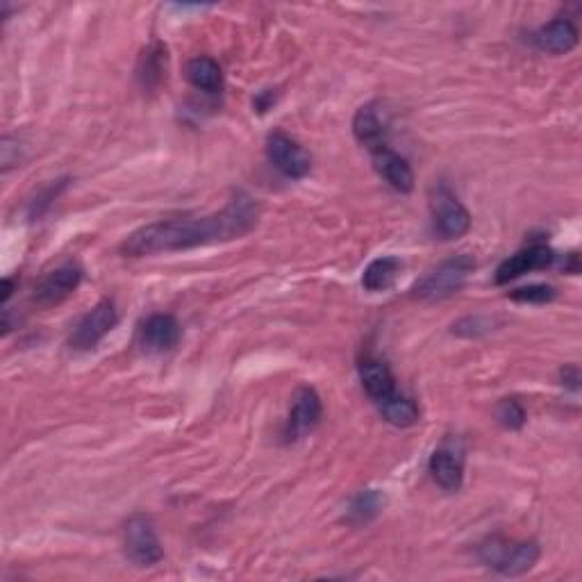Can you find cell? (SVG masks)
Wrapping results in <instances>:
<instances>
[{
  "instance_id": "6da1fadb",
  "label": "cell",
  "mask_w": 582,
  "mask_h": 582,
  "mask_svg": "<svg viewBox=\"0 0 582 582\" xmlns=\"http://www.w3.org/2000/svg\"><path fill=\"white\" fill-rule=\"evenodd\" d=\"M260 221V203L253 196L239 191L221 212L201 216V219H171L157 221L132 232L121 244L126 257H148L160 253L189 251L198 246L226 244L248 235Z\"/></svg>"
},
{
  "instance_id": "7a4b0ae2",
  "label": "cell",
  "mask_w": 582,
  "mask_h": 582,
  "mask_svg": "<svg viewBox=\"0 0 582 582\" xmlns=\"http://www.w3.org/2000/svg\"><path fill=\"white\" fill-rule=\"evenodd\" d=\"M473 269H476V260H473L471 255L467 253L455 255L451 260L439 264L437 269L426 273V276L414 285V296H417L419 301L428 303L446 301V298L455 296L457 291H462Z\"/></svg>"
},
{
  "instance_id": "3957f363",
  "label": "cell",
  "mask_w": 582,
  "mask_h": 582,
  "mask_svg": "<svg viewBox=\"0 0 582 582\" xmlns=\"http://www.w3.org/2000/svg\"><path fill=\"white\" fill-rule=\"evenodd\" d=\"M539 555L537 542H510L503 537H492L480 546L478 557L485 567L494 569L501 576H521L535 567Z\"/></svg>"
},
{
  "instance_id": "277c9868",
  "label": "cell",
  "mask_w": 582,
  "mask_h": 582,
  "mask_svg": "<svg viewBox=\"0 0 582 582\" xmlns=\"http://www.w3.org/2000/svg\"><path fill=\"white\" fill-rule=\"evenodd\" d=\"M123 548L135 567H155L164 557L155 523L144 512L132 514L123 526Z\"/></svg>"
},
{
  "instance_id": "5b68a950",
  "label": "cell",
  "mask_w": 582,
  "mask_h": 582,
  "mask_svg": "<svg viewBox=\"0 0 582 582\" xmlns=\"http://www.w3.org/2000/svg\"><path fill=\"white\" fill-rule=\"evenodd\" d=\"M116 321H119V312H116L114 303L110 298H103L76 323L69 337V346L73 351H91L116 326Z\"/></svg>"
},
{
  "instance_id": "8992f818",
  "label": "cell",
  "mask_w": 582,
  "mask_h": 582,
  "mask_svg": "<svg viewBox=\"0 0 582 582\" xmlns=\"http://www.w3.org/2000/svg\"><path fill=\"white\" fill-rule=\"evenodd\" d=\"M266 155L285 178L301 180L312 171V155L305 148L282 132H273L266 139Z\"/></svg>"
},
{
  "instance_id": "52a82bcc",
  "label": "cell",
  "mask_w": 582,
  "mask_h": 582,
  "mask_svg": "<svg viewBox=\"0 0 582 582\" xmlns=\"http://www.w3.org/2000/svg\"><path fill=\"white\" fill-rule=\"evenodd\" d=\"M432 216L435 226L444 239H457L467 235L471 228V214L446 185H439L432 194Z\"/></svg>"
},
{
  "instance_id": "ba28073f",
  "label": "cell",
  "mask_w": 582,
  "mask_h": 582,
  "mask_svg": "<svg viewBox=\"0 0 582 582\" xmlns=\"http://www.w3.org/2000/svg\"><path fill=\"white\" fill-rule=\"evenodd\" d=\"M555 253L551 246L546 244H532L523 251L514 253L512 257H507L496 269V285H507V282L521 278L523 273L548 269L555 262Z\"/></svg>"
},
{
  "instance_id": "9c48e42d",
  "label": "cell",
  "mask_w": 582,
  "mask_h": 582,
  "mask_svg": "<svg viewBox=\"0 0 582 582\" xmlns=\"http://www.w3.org/2000/svg\"><path fill=\"white\" fill-rule=\"evenodd\" d=\"M323 417V403L319 394L312 387H301L291 403L289 419H287V439H301L307 432H312L319 426Z\"/></svg>"
},
{
  "instance_id": "30bf717a",
  "label": "cell",
  "mask_w": 582,
  "mask_h": 582,
  "mask_svg": "<svg viewBox=\"0 0 582 582\" xmlns=\"http://www.w3.org/2000/svg\"><path fill=\"white\" fill-rule=\"evenodd\" d=\"M139 342L148 353H166L180 342V326L171 314H153L139 328Z\"/></svg>"
},
{
  "instance_id": "8fae6325",
  "label": "cell",
  "mask_w": 582,
  "mask_h": 582,
  "mask_svg": "<svg viewBox=\"0 0 582 582\" xmlns=\"http://www.w3.org/2000/svg\"><path fill=\"white\" fill-rule=\"evenodd\" d=\"M82 282V269L76 264H66L39 282L35 289V301L39 305H57L71 296Z\"/></svg>"
},
{
  "instance_id": "7c38bea8",
  "label": "cell",
  "mask_w": 582,
  "mask_h": 582,
  "mask_svg": "<svg viewBox=\"0 0 582 582\" xmlns=\"http://www.w3.org/2000/svg\"><path fill=\"white\" fill-rule=\"evenodd\" d=\"M353 135L364 148H367V151H371V155L382 151V148H387V139H389L387 123L380 116V110L376 105L369 103L355 112Z\"/></svg>"
},
{
  "instance_id": "4fadbf2b",
  "label": "cell",
  "mask_w": 582,
  "mask_h": 582,
  "mask_svg": "<svg viewBox=\"0 0 582 582\" xmlns=\"http://www.w3.org/2000/svg\"><path fill=\"white\" fill-rule=\"evenodd\" d=\"M428 469L432 473V478L446 492H457L464 482V457L462 453H457L451 446L437 448L435 453L430 455Z\"/></svg>"
},
{
  "instance_id": "5bb4252c",
  "label": "cell",
  "mask_w": 582,
  "mask_h": 582,
  "mask_svg": "<svg viewBox=\"0 0 582 582\" xmlns=\"http://www.w3.org/2000/svg\"><path fill=\"white\" fill-rule=\"evenodd\" d=\"M532 44H535L539 51L564 55L578 46V28L573 26V21L569 19H555L532 35Z\"/></svg>"
},
{
  "instance_id": "9a60e30c",
  "label": "cell",
  "mask_w": 582,
  "mask_h": 582,
  "mask_svg": "<svg viewBox=\"0 0 582 582\" xmlns=\"http://www.w3.org/2000/svg\"><path fill=\"white\" fill-rule=\"evenodd\" d=\"M373 166H376L382 180H385L392 189L401 191V194H410L414 189L412 166L407 164L405 157L389 151V146L382 148L378 153H373Z\"/></svg>"
},
{
  "instance_id": "2e32d148",
  "label": "cell",
  "mask_w": 582,
  "mask_h": 582,
  "mask_svg": "<svg viewBox=\"0 0 582 582\" xmlns=\"http://www.w3.org/2000/svg\"><path fill=\"white\" fill-rule=\"evenodd\" d=\"M357 371H360L362 387L367 389V394L373 401L380 403L382 398L392 396L396 392V380L392 376V371L385 362L376 360V357H362L360 364H357Z\"/></svg>"
},
{
  "instance_id": "e0dca14e",
  "label": "cell",
  "mask_w": 582,
  "mask_h": 582,
  "mask_svg": "<svg viewBox=\"0 0 582 582\" xmlns=\"http://www.w3.org/2000/svg\"><path fill=\"white\" fill-rule=\"evenodd\" d=\"M378 405L380 410V417L385 419L389 426H396V428H410L414 423L419 421V405L412 401L410 396H403L394 392L392 396L382 398Z\"/></svg>"
},
{
  "instance_id": "ac0fdd59",
  "label": "cell",
  "mask_w": 582,
  "mask_h": 582,
  "mask_svg": "<svg viewBox=\"0 0 582 582\" xmlns=\"http://www.w3.org/2000/svg\"><path fill=\"white\" fill-rule=\"evenodd\" d=\"M187 80L191 87L205 94H221L223 89V73L221 66L212 57H194L187 64Z\"/></svg>"
},
{
  "instance_id": "d6986e66",
  "label": "cell",
  "mask_w": 582,
  "mask_h": 582,
  "mask_svg": "<svg viewBox=\"0 0 582 582\" xmlns=\"http://www.w3.org/2000/svg\"><path fill=\"white\" fill-rule=\"evenodd\" d=\"M401 260L398 257H378V260H373L367 269H364V276H362V287L367 291H387L389 287L394 285L398 273H401Z\"/></svg>"
},
{
  "instance_id": "ffe728a7",
  "label": "cell",
  "mask_w": 582,
  "mask_h": 582,
  "mask_svg": "<svg viewBox=\"0 0 582 582\" xmlns=\"http://www.w3.org/2000/svg\"><path fill=\"white\" fill-rule=\"evenodd\" d=\"M166 71V48L162 44H151L139 55L137 80L144 89H155L160 85Z\"/></svg>"
},
{
  "instance_id": "44dd1931",
  "label": "cell",
  "mask_w": 582,
  "mask_h": 582,
  "mask_svg": "<svg viewBox=\"0 0 582 582\" xmlns=\"http://www.w3.org/2000/svg\"><path fill=\"white\" fill-rule=\"evenodd\" d=\"M382 505H385V496L376 492V489L360 492L353 498L351 505H348V521L355 523V526H364V523L378 517Z\"/></svg>"
},
{
  "instance_id": "7402d4cb",
  "label": "cell",
  "mask_w": 582,
  "mask_h": 582,
  "mask_svg": "<svg viewBox=\"0 0 582 582\" xmlns=\"http://www.w3.org/2000/svg\"><path fill=\"white\" fill-rule=\"evenodd\" d=\"M496 421L501 423L503 428L507 430H519L526 426V407H523L519 401H514V398H503L501 403L496 405Z\"/></svg>"
},
{
  "instance_id": "603a6c76",
  "label": "cell",
  "mask_w": 582,
  "mask_h": 582,
  "mask_svg": "<svg viewBox=\"0 0 582 582\" xmlns=\"http://www.w3.org/2000/svg\"><path fill=\"white\" fill-rule=\"evenodd\" d=\"M557 296V291L551 285H528L510 291V298L517 303H528V305H544L551 303Z\"/></svg>"
},
{
  "instance_id": "cb8c5ba5",
  "label": "cell",
  "mask_w": 582,
  "mask_h": 582,
  "mask_svg": "<svg viewBox=\"0 0 582 582\" xmlns=\"http://www.w3.org/2000/svg\"><path fill=\"white\" fill-rule=\"evenodd\" d=\"M494 328V321L487 317H467L462 321H457L453 326V332L460 337H478V335H487L489 330Z\"/></svg>"
},
{
  "instance_id": "d4e9b609",
  "label": "cell",
  "mask_w": 582,
  "mask_h": 582,
  "mask_svg": "<svg viewBox=\"0 0 582 582\" xmlns=\"http://www.w3.org/2000/svg\"><path fill=\"white\" fill-rule=\"evenodd\" d=\"M560 378H562V385L573 389V392H578L580 389V369L578 367H564L560 371Z\"/></svg>"
},
{
  "instance_id": "484cf974",
  "label": "cell",
  "mask_w": 582,
  "mask_h": 582,
  "mask_svg": "<svg viewBox=\"0 0 582 582\" xmlns=\"http://www.w3.org/2000/svg\"><path fill=\"white\" fill-rule=\"evenodd\" d=\"M273 103H276V96H273L271 91H260V94H257V98H255V103H253V105H255V110H257V112H262V114H264L266 110H269V107H271Z\"/></svg>"
},
{
  "instance_id": "4316f807",
  "label": "cell",
  "mask_w": 582,
  "mask_h": 582,
  "mask_svg": "<svg viewBox=\"0 0 582 582\" xmlns=\"http://www.w3.org/2000/svg\"><path fill=\"white\" fill-rule=\"evenodd\" d=\"M10 296H12V280L5 278L3 280V303L10 301Z\"/></svg>"
}]
</instances>
